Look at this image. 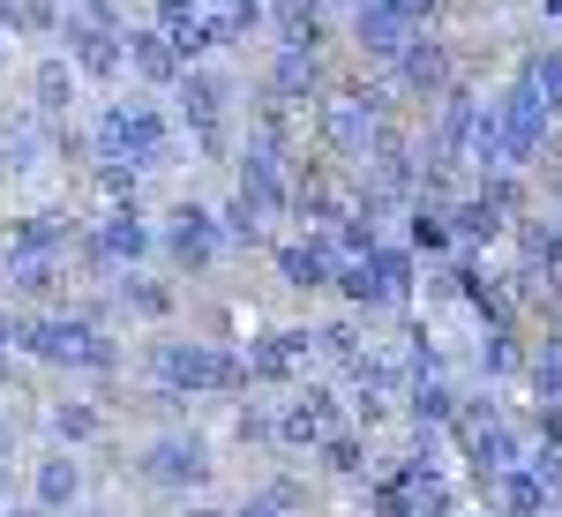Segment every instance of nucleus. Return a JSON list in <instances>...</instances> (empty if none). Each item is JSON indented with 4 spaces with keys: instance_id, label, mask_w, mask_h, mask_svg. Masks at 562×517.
<instances>
[{
    "instance_id": "f257e3e1",
    "label": "nucleus",
    "mask_w": 562,
    "mask_h": 517,
    "mask_svg": "<svg viewBox=\"0 0 562 517\" xmlns=\"http://www.w3.org/2000/svg\"><path fill=\"white\" fill-rule=\"evenodd\" d=\"M143 383L158 390V397H240V390H256L248 383V352L233 338H203V330H158V338L143 345Z\"/></svg>"
},
{
    "instance_id": "f03ea898",
    "label": "nucleus",
    "mask_w": 562,
    "mask_h": 517,
    "mask_svg": "<svg viewBox=\"0 0 562 517\" xmlns=\"http://www.w3.org/2000/svg\"><path fill=\"white\" fill-rule=\"evenodd\" d=\"M23 360L45 368V375H98V383H113L128 352L113 338V323H90L76 301H60V307H23Z\"/></svg>"
},
{
    "instance_id": "7ed1b4c3",
    "label": "nucleus",
    "mask_w": 562,
    "mask_h": 517,
    "mask_svg": "<svg viewBox=\"0 0 562 517\" xmlns=\"http://www.w3.org/2000/svg\"><path fill=\"white\" fill-rule=\"evenodd\" d=\"M173 113L188 121V143L203 166H233V150L248 135V83L225 60H188V76L173 83Z\"/></svg>"
},
{
    "instance_id": "20e7f679",
    "label": "nucleus",
    "mask_w": 562,
    "mask_h": 517,
    "mask_svg": "<svg viewBox=\"0 0 562 517\" xmlns=\"http://www.w3.org/2000/svg\"><path fill=\"white\" fill-rule=\"evenodd\" d=\"M98 158H128L143 172L180 166V121L158 105V90H128V98H105L90 113V166Z\"/></svg>"
},
{
    "instance_id": "39448f33",
    "label": "nucleus",
    "mask_w": 562,
    "mask_h": 517,
    "mask_svg": "<svg viewBox=\"0 0 562 517\" xmlns=\"http://www.w3.org/2000/svg\"><path fill=\"white\" fill-rule=\"evenodd\" d=\"M338 307H360V315H413V293H420V256L405 248V233L383 240L375 256H346L338 262Z\"/></svg>"
},
{
    "instance_id": "423d86ee",
    "label": "nucleus",
    "mask_w": 562,
    "mask_h": 517,
    "mask_svg": "<svg viewBox=\"0 0 562 517\" xmlns=\"http://www.w3.org/2000/svg\"><path fill=\"white\" fill-rule=\"evenodd\" d=\"M135 480L150 487V495H173V503H188V495H203L217 480V450L203 428H188V420H173V428H158L143 450L128 458Z\"/></svg>"
},
{
    "instance_id": "0eeeda50",
    "label": "nucleus",
    "mask_w": 562,
    "mask_h": 517,
    "mask_svg": "<svg viewBox=\"0 0 562 517\" xmlns=\"http://www.w3.org/2000/svg\"><path fill=\"white\" fill-rule=\"evenodd\" d=\"M225 256H233V240H225V217L211 203H195V195L166 203V217H158V262L173 278H211Z\"/></svg>"
},
{
    "instance_id": "6e6552de",
    "label": "nucleus",
    "mask_w": 562,
    "mask_h": 517,
    "mask_svg": "<svg viewBox=\"0 0 562 517\" xmlns=\"http://www.w3.org/2000/svg\"><path fill=\"white\" fill-rule=\"evenodd\" d=\"M346 420H352V397H338V383L301 375L293 390H278V458H315Z\"/></svg>"
},
{
    "instance_id": "1a4fd4ad",
    "label": "nucleus",
    "mask_w": 562,
    "mask_h": 517,
    "mask_svg": "<svg viewBox=\"0 0 562 517\" xmlns=\"http://www.w3.org/2000/svg\"><path fill=\"white\" fill-rule=\"evenodd\" d=\"M293 150L285 143H270V135H240V150H233V188L248 195V203H262V217H293Z\"/></svg>"
},
{
    "instance_id": "9d476101",
    "label": "nucleus",
    "mask_w": 562,
    "mask_h": 517,
    "mask_svg": "<svg viewBox=\"0 0 562 517\" xmlns=\"http://www.w3.org/2000/svg\"><path fill=\"white\" fill-rule=\"evenodd\" d=\"M383 76L397 83L405 113L420 121V113H428V105H435V98H442L450 83H458L465 68H458V45H450V31H420V38L397 53V68H383Z\"/></svg>"
},
{
    "instance_id": "9b49d317",
    "label": "nucleus",
    "mask_w": 562,
    "mask_h": 517,
    "mask_svg": "<svg viewBox=\"0 0 562 517\" xmlns=\"http://www.w3.org/2000/svg\"><path fill=\"white\" fill-rule=\"evenodd\" d=\"M0 293L15 307H60L76 293V256H60V248H0Z\"/></svg>"
},
{
    "instance_id": "f8f14e48",
    "label": "nucleus",
    "mask_w": 562,
    "mask_h": 517,
    "mask_svg": "<svg viewBox=\"0 0 562 517\" xmlns=\"http://www.w3.org/2000/svg\"><path fill=\"white\" fill-rule=\"evenodd\" d=\"M525 450H532V420H525L518 405H510V413H495V420H487L473 442H458V458H465V487L487 503V487H495L503 473H518Z\"/></svg>"
},
{
    "instance_id": "ddd939ff",
    "label": "nucleus",
    "mask_w": 562,
    "mask_h": 517,
    "mask_svg": "<svg viewBox=\"0 0 562 517\" xmlns=\"http://www.w3.org/2000/svg\"><path fill=\"white\" fill-rule=\"evenodd\" d=\"M240 352H248V383L256 390H293L307 368L323 360V352H315V323H270V330H256Z\"/></svg>"
},
{
    "instance_id": "4468645a",
    "label": "nucleus",
    "mask_w": 562,
    "mask_h": 517,
    "mask_svg": "<svg viewBox=\"0 0 562 517\" xmlns=\"http://www.w3.org/2000/svg\"><path fill=\"white\" fill-rule=\"evenodd\" d=\"M420 38V23L397 0H352L346 8V45L360 68H397V53Z\"/></svg>"
},
{
    "instance_id": "2eb2a0df",
    "label": "nucleus",
    "mask_w": 562,
    "mask_h": 517,
    "mask_svg": "<svg viewBox=\"0 0 562 517\" xmlns=\"http://www.w3.org/2000/svg\"><path fill=\"white\" fill-rule=\"evenodd\" d=\"M270 270H278V285L285 293H330L338 285V233L330 225H301L293 240H270Z\"/></svg>"
},
{
    "instance_id": "dca6fc26",
    "label": "nucleus",
    "mask_w": 562,
    "mask_h": 517,
    "mask_svg": "<svg viewBox=\"0 0 562 517\" xmlns=\"http://www.w3.org/2000/svg\"><path fill=\"white\" fill-rule=\"evenodd\" d=\"M330 83H338V68H330V53H315V45H270V53H262V76H256V90L301 105V113H315V98Z\"/></svg>"
},
{
    "instance_id": "f3484780",
    "label": "nucleus",
    "mask_w": 562,
    "mask_h": 517,
    "mask_svg": "<svg viewBox=\"0 0 562 517\" xmlns=\"http://www.w3.org/2000/svg\"><path fill=\"white\" fill-rule=\"evenodd\" d=\"M45 166H60V121H45L38 105L0 113V180H31Z\"/></svg>"
},
{
    "instance_id": "a211bd4d",
    "label": "nucleus",
    "mask_w": 562,
    "mask_h": 517,
    "mask_svg": "<svg viewBox=\"0 0 562 517\" xmlns=\"http://www.w3.org/2000/svg\"><path fill=\"white\" fill-rule=\"evenodd\" d=\"M83 68H76V53L68 45H45L38 60L23 68V105H38L45 121H76V105H83Z\"/></svg>"
},
{
    "instance_id": "6ab92c4d",
    "label": "nucleus",
    "mask_w": 562,
    "mask_h": 517,
    "mask_svg": "<svg viewBox=\"0 0 562 517\" xmlns=\"http://www.w3.org/2000/svg\"><path fill=\"white\" fill-rule=\"evenodd\" d=\"M60 45L76 53V68H83L90 90H113L128 76V31H105V23H83L76 8H68V23H60Z\"/></svg>"
},
{
    "instance_id": "aec40b11",
    "label": "nucleus",
    "mask_w": 562,
    "mask_h": 517,
    "mask_svg": "<svg viewBox=\"0 0 562 517\" xmlns=\"http://www.w3.org/2000/svg\"><path fill=\"white\" fill-rule=\"evenodd\" d=\"M83 495H90L83 450L53 442V450H38V458H31V503H45V510H60V517H76V510H83Z\"/></svg>"
},
{
    "instance_id": "412c9836",
    "label": "nucleus",
    "mask_w": 562,
    "mask_h": 517,
    "mask_svg": "<svg viewBox=\"0 0 562 517\" xmlns=\"http://www.w3.org/2000/svg\"><path fill=\"white\" fill-rule=\"evenodd\" d=\"M90 233V217L76 203H38V211H15L8 217V233H0V248H60V256H76V240Z\"/></svg>"
},
{
    "instance_id": "4be33fe9",
    "label": "nucleus",
    "mask_w": 562,
    "mask_h": 517,
    "mask_svg": "<svg viewBox=\"0 0 562 517\" xmlns=\"http://www.w3.org/2000/svg\"><path fill=\"white\" fill-rule=\"evenodd\" d=\"M113 301H121V315L128 323H150V330H166L180 315V285L173 270H150V262H135V270H121L113 278Z\"/></svg>"
},
{
    "instance_id": "5701e85b",
    "label": "nucleus",
    "mask_w": 562,
    "mask_h": 517,
    "mask_svg": "<svg viewBox=\"0 0 562 517\" xmlns=\"http://www.w3.org/2000/svg\"><path fill=\"white\" fill-rule=\"evenodd\" d=\"M150 23H158L188 60H217V53H225V31H217L211 0H150Z\"/></svg>"
},
{
    "instance_id": "b1692460",
    "label": "nucleus",
    "mask_w": 562,
    "mask_h": 517,
    "mask_svg": "<svg viewBox=\"0 0 562 517\" xmlns=\"http://www.w3.org/2000/svg\"><path fill=\"white\" fill-rule=\"evenodd\" d=\"M128 76L143 90H166V98H173V83L188 76V53H180L158 23H128Z\"/></svg>"
},
{
    "instance_id": "393cba45",
    "label": "nucleus",
    "mask_w": 562,
    "mask_h": 517,
    "mask_svg": "<svg viewBox=\"0 0 562 517\" xmlns=\"http://www.w3.org/2000/svg\"><path fill=\"white\" fill-rule=\"evenodd\" d=\"M270 45H338V8L330 0H270Z\"/></svg>"
},
{
    "instance_id": "a878e982",
    "label": "nucleus",
    "mask_w": 562,
    "mask_h": 517,
    "mask_svg": "<svg viewBox=\"0 0 562 517\" xmlns=\"http://www.w3.org/2000/svg\"><path fill=\"white\" fill-rule=\"evenodd\" d=\"M45 435L68 442V450H98L113 435V405L105 397H53L45 405Z\"/></svg>"
},
{
    "instance_id": "bb28decb",
    "label": "nucleus",
    "mask_w": 562,
    "mask_h": 517,
    "mask_svg": "<svg viewBox=\"0 0 562 517\" xmlns=\"http://www.w3.org/2000/svg\"><path fill=\"white\" fill-rule=\"evenodd\" d=\"M315 465H323V480H338V487H368V480L383 473V465H375V442H368L360 420H346V428L330 435V442L315 450Z\"/></svg>"
},
{
    "instance_id": "cd10ccee",
    "label": "nucleus",
    "mask_w": 562,
    "mask_h": 517,
    "mask_svg": "<svg viewBox=\"0 0 562 517\" xmlns=\"http://www.w3.org/2000/svg\"><path fill=\"white\" fill-rule=\"evenodd\" d=\"M405 248L420 262L458 256V225H450V203H442V195H413V203H405Z\"/></svg>"
},
{
    "instance_id": "c85d7f7f",
    "label": "nucleus",
    "mask_w": 562,
    "mask_h": 517,
    "mask_svg": "<svg viewBox=\"0 0 562 517\" xmlns=\"http://www.w3.org/2000/svg\"><path fill=\"white\" fill-rule=\"evenodd\" d=\"M458 397H465V390L450 383V375H413L405 405H397V420H405L413 435H450V413H458Z\"/></svg>"
},
{
    "instance_id": "c756f323",
    "label": "nucleus",
    "mask_w": 562,
    "mask_h": 517,
    "mask_svg": "<svg viewBox=\"0 0 562 517\" xmlns=\"http://www.w3.org/2000/svg\"><path fill=\"white\" fill-rule=\"evenodd\" d=\"M555 510H562V495L532 465H518V473H503L487 487V517H555Z\"/></svg>"
},
{
    "instance_id": "7c9ffc66",
    "label": "nucleus",
    "mask_w": 562,
    "mask_h": 517,
    "mask_svg": "<svg viewBox=\"0 0 562 517\" xmlns=\"http://www.w3.org/2000/svg\"><path fill=\"white\" fill-rule=\"evenodd\" d=\"M368 345H375V338H368V315H360V307H338V315H323V323H315V352H323V368H330V375H352Z\"/></svg>"
},
{
    "instance_id": "2f4dec72",
    "label": "nucleus",
    "mask_w": 562,
    "mask_h": 517,
    "mask_svg": "<svg viewBox=\"0 0 562 517\" xmlns=\"http://www.w3.org/2000/svg\"><path fill=\"white\" fill-rule=\"evenodd\" d=\"M60 23H68V0H0V31L8 38L60 45Z\"/></svg>"
},
{
    "instance_id": "473e14b6",
    "label": "nucleus",
    "mask_w": 562,
    "mask_h": 517,
    "mask_svg": "<svg viewBox=\"0 0 562 517\" xmlns=\"http://www.w3.org/2000/svg\"><path fill=\"white\" fill-rule=\"evenodd\" d=\"M450 225H458V248H495V240H510V225L480 203V188L465 180L458 195H450Z\"/></svg>"
},
{
    "instance_id": "72a5a7b5",
    "label": "nucleus",
    "mask_w": 562,
    "mask_h": 517,
    "mask_svg": "<svg viewBox=\"0 0 562 517\" xmlns=\"http://www.w3.org/2000/svg\"><path fill=\"white\" fill-rule=\"evenodd\" d=\"M233 442L240 450H278V390L270 397H256V390L233 397Z\"/></svg>"
},
{
    "instance_id": "f704fd0d",
    "label": "nucleus",
    "mask_w": 562,
    "mask_h": 517,
    "mask_svg": "<svg viewBox=\"0 0 562 517\" xmlns=\"http://www.w3.org/2000/svg\"><path fill=\"white\" fill-rule=\"evenodd\" d=\"M143 180H150V172L128 166V158H98V166H83V188H90L98 211H105V203H143Z\"/></svg>"
},
{
    "instance_id": "c9c22d12",
    "label": "nucleus",
    "mask_w": 562,
    "mask_h": 517,
    "mask_svg": "<svg viewBox=\"0 0 562 517\" xmlns=\"http://www.w3.org/2000/svg\"><path fill=\"white\" fill-rule=\"evenodd\" d=\"M217 217H225V240H233V248H270V217H262V203H248L240 188L217 203Z\"/></svg>"
},
{
    "instance_id": "e433bc0d",
    "label": "nucleus",
    "mask_w": 562,
    "mask_h": 517,
    "mask_svg": "<svg viewBox=\"0 0 562 517\" xmlns=\"http://www.w3.org/2000/svg\"><path fill=\"white\" fill-rule=\"evenodd\" d=\"M397 345H405V360H413V375H450V352L435 345V330L420 315H397Z\"/></svg>"
},
{
    "instance_id": "4c0bfd02",
    "label": "nucleus",
    "mask_w": 562,
    "mask_h": 517,
    "mask_svg": "<svg viewBox=\"0 0 562 517\" xmlns=\"http://www.w3.org/2000/svg\"><path fill=\"white\" fill-rule=\"evenodd\" d=\"M518 76H532L540 83V98L562 113V38H548V45H525L518 53Z\"/></svg>"
},
{
    "instance_id": "58836bf2",
    "label": "nucleus",
    "mask_w": 562,
    "mask_h": 517,
    "mask_svg": "<svg viewBox=\"0 0 562 517\" xmlns=\"http://www.w3.org/2000/svg\"><path fill=\"white\" fill-rule=\"evenodd\" d=\"M83 23H105V31H128V0H68Z\"/></svg>"
},
{
    "instance_id": "ea45409f",
    "label": "nucleus",
    "mask_w": 562,
    "mask_h": 517,
    "mask_svg": "<svg viewBox=\"0 0 562 517\" xmlns=\"http://www.w3.org/2000/svg\"><path fill=\"white\" fill-rule=\"evenodd\" d=\"M532 180H540V203H555V211H562V143L532 166Z\"/></svg>"
},
{
    "instance_id": "a19ab883",
    "label": "nucleus",
    "mask_w": 562,
    "mask_h": 517,
    "mask_svg": "<svg viewBox=\"0 0 562 517\" xmlns=\"http://www.w3.org/2000/svg\"><path fill=\"white\" fill-rule=\"evenodd\" d=\"M262 487H270V495H278V503H285L293 517H307V480H293V473H270Z\"/></svg>"
},
{
    "instance_id": "79ce46f5",
    "label": "nucleus",
    "mask_w": 562,
    "mask_h": 517,
    "mask_svg": "<svg viewBox=\"0 0 562 517\" xmlns=\"http://www.w3.org/2000/svg\"><path fill=\"white\" fill-rule=\"evenodd\" d=\"M233 517H293V510H285V503H278L270 487H248V495L233 503Z\"/></svg>"
},
{
    "instance_id": "37998d69",
    "label": "nucleus",
    "mask_w": 562,
    "mask_h": 517,
    "mask_svg": "<svg viewBox=\"0 0 562 517\" xmlns=\"http://www.w3.org/2000/svg\"><path fill=\"white\" fill-rule=\"evenodd\" d=\"M0 352H23V307L0 301Z\"/></svg>"
},
{
    "instance_id": "c03bdc74",
    "label": "nucleus",
    "mask_w": 562,
    "mask_h": 517,
    "mask_svg": "<svg viewBox=\"0 0 562 517\" xmlns=\"http://www.w3.org/2000/svg\"><path fill=\"white\" fill-rule=\"evenodd\" d=\"M397 8H405L420 31H442V0H397Z\"/></svg>"
},
{
    "instance_id": "a18cd8bd",
    "label": "nucleus",
    "mask_w": 562,
    "mask_h": 517,
    "mask_svg": "<svg viewBox=\"0 0 562 517\" xmlns=\"http://www.w3.org/2000/svg\"><path fill=\"white\" fill-rule=\"evenodd\" d=\"M180 517H233V510H217V503H203V495H188V503H180Z\"/></svg>"
},
{
    "instance_id": "49530a36",
    "label": "nucleus",
    "mask_w": 562,
    "mask_h": 517,
    "mask_svg": "<svg viewBox=\"0 0 562 517\" xmlns=\"http://www.w3.org/2000/svg\"><path fill=\"white\" fill-rule=\"evenodd\" d=\"M0 465H15V420L0 413Z\"/></svg>"
},
{
    "instance_id": "de8ad7c7",
    "label": "nucleus",
    "mask_w": 562,
    "mask_h": 517,
    "mask_svg": "<svg viewBox=\"0 0 562 517\" xmlns=\"http://www.w3.org/2000/svg\"><path fill=\"white\" fill-rule=\"evenodd\" d=\"M0 517H60V510H45V503H8Z\"/></svg>"
},
{
    "instance_id": "09e8293b",
    "label": "nucleus",
    "mask_w": 562,
    "mask_h": 517,
    "mask_svg": "<svg viewBox=\"0 0 562 517\" xmlns=\"http://www.w3.org/2000/svg\"><path fill=\"white\" fill-rule=\"evenodd\" d=\"M0 68H8V31H0Z\"/></svg>"
},
{
    "instance_id": "8fccbe9b",
    "label": "nucleus",
    "mask_w": 562,
    "mask_h": 517,
    "mask_svg": "<svg viewBox=\"0 0 562 517\" xmlns=\"http://www.w3.org/2000/svg\"><path fill=\"white\" fill-rule=\"evenodd\" d=\"M76 517H113V510H76Z\"/></svg>"
},
{
    "instance_id": "3c124183",
    "label": "nucleus",
    "mask_w": 562,
    "mask_h": 517,
    "mask_svg": "<svg viewBox=\"0 0 562 517\" xmlns=\"http://www.w3.org/2000/svg\"><path fill=\"white\" fill-rule=\"evenodd\" d=\"M330 8H338V15H346V8H352V0H330Z\"/></svg>"
},
{
    "instance_id": "603ef678",
    "label": "nucleus",
    "mask_w": 562,
    "mask_h": 517,
    "mask_svg": "<svg viewBox=\"0 0 562 517\" xmlns=\"http://www.w3.org/2000/svg\"><path fill=\"white\" fill-rule=\"evenodd\" d=\"M420 517H442V510H420Z\"/></svg>"
},
{
    "instance_id": "864d4df0",
    "label": "nucleus",
    "mask_w": 562,
    "mask_h": 517,
    "mask_svg": "<svg viewBox=\"0 0 562 517\" xmlns=\"http://www.w3.org/2000/svg\"><path fill=\"white\" fill-rule=\"evenodd\" d=\"M555 517H562V510H555Z\"/></svg>"
}]
</instances>
